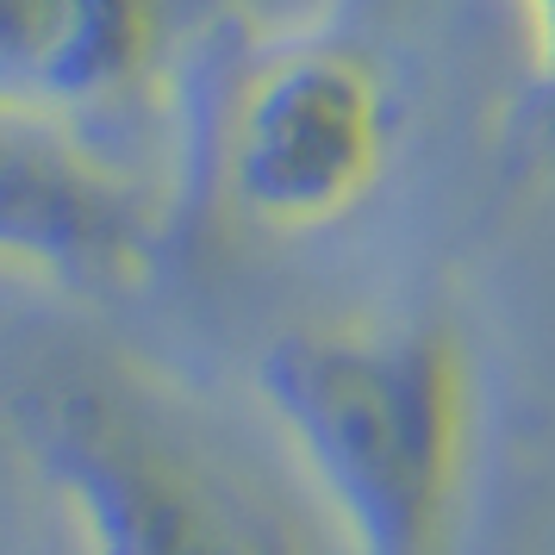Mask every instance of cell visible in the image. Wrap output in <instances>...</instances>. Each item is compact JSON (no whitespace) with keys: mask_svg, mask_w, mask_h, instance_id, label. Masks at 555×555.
<instances>
[{"mask_svg":"<svg viewBox=\"0 0 555 555\" xmlns=\"http://www.w3.org/2000/svg\"><path fill=\"white\" fill-rule=\"evenodd\" d=\"M0 262L69 287L151 269V212L126 176L26 101H0Z\"/></svg>","mask_w":555,"mask_h":555,"instance_id":"4","label":"cell"},{"mask_svg":"<svg viewBox=\"0 0 555 555\" xmlns=\"http://www.w3.org/2000/svg\"><path fill=\"white\" fill-rule=\"evenodd\" d=\"M13 425L88 555H300L256 487L126 369H44Z\"/></svg>","mask_w":555,"mask_h":555,"instance_id":"2","label":"cell"},{"mask_svg":"<svg viewBox=\"0 0 555 555\" xmlns=\"http://www.w3.org/2000/svg\"><path fill=\"white\" fill-rule=\"evenodd\" d=\"M176 0H0V88L26 106L138 94L169 51Z\"/></svg>","mask_w":555,"mask_h":555,"instance_id":"5","label":"cell"},{"mask_svg":"<svg viewBox=\"0 0 555 555\" xmlns=\"http://www.w3.org/2000/svg\"><path fill=\"white\" fill-rule=\"evenodd\" d=\"M256 387L350 555H455L480 418L455 319L287 331L262 350Z\"/></svg>","mask_w":555,"mask_h":555,"instance_id":"1","label":"cell"},{"mask_svg":"<svg viewBox=\"0 0 555 555\" xmlns=\"http://www.w3.org/2000/svg\"><path fill=\"white\" fill-rule=\"evenodd\" d=\"M530 26V69H537V113L555 131V0H518Z\"/></svg>","mask_w":555,"mask_h":555,"instance_id":"6","label":"cell"},{"mask_svg":"<svg viewBox=\"0 0 555 555\" xmlns=\"http://www.w3.org/2000/svg\"><path fill=\"white\" fill-rule=\"evenodd\" d=\"M387 151L393 94L380 63L356 44H300L256 69L231 131V181L262 225L312 231L375 188Z\"/></svg>","mask_w":555,"mask_h":555,"instance_id":"3","label":"cell"}]
</instances>
